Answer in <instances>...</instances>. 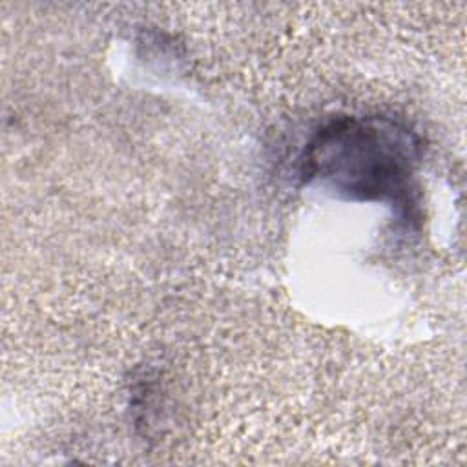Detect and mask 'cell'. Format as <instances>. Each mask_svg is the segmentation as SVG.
Instances as JSON below:
<instances>
[{"label": "cell", "instance_id": "obj_1", "mask_svg": "<svg viewBox=\"0 0 467 467\" xmlns=\"http://www.w3.org/2000/svg\"><path fill=\"white\" fill-rule=\"evenodd\" d=\"M421 140L383 115L337 117L323 124L299 157L305 182H319L348 201H381L416 213Z\"/></svg>", "mask_w": 467, "mask_h": 467}]
</instances>
